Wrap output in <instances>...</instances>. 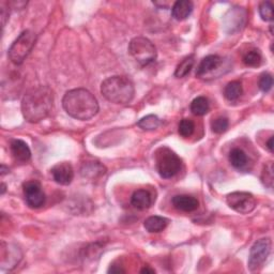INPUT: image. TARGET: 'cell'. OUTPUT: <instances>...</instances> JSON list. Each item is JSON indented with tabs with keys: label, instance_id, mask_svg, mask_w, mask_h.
<instances>
[{
	"label": "cell",
	"instance_id": "13",
	"mask_svg": "<svg viewBox=\"0 0 274 274\" xmlns=\"http://www.w3.org/2000/svg\"><path fill=\"white\" fill-rule=\"evenodd\" d=\"M171 202L177 210L182 212H193L199 207V201L191 195H177Z\"/></svg>",
	"mask_w": 274,
	"mask_h": 274
},
{
	"label": "cell",
	"instance_id": "21",
	"mask_svg": "<svg viewBox=\"0 0 274 274\" xmlns=\"http://www.w3.org/2000/svg\"><path fill=\"white\" fill-rule=\"evenodd\" d=\"M195 64V58L194 56H188L185 57L181 62H180L175 71V76L178 79H182V77L186 76L188 73L191 72Z\"/></svg>",
	"mask_w": 274,
	"mask_h": 274
},
{
	"label": "cell",
	"instance_id": "9",
	"mask_svg": "<svg viewBox=\"0 0 274 274\" xmlns=\"http://www.w3.org/2000/svg\"><path fill=\"white\" fill-rule=\"evenodd\" d=\"M24 195L25 200L30 208L38 209L45 203V194L42 190L40 182L36 180H31L24 183Z\"/></svg>",
	"mask_w": 274,
	"mask_h": 274
},
{
	"label": "cell",
	"instance_id": "1",
	"mask_svg": "<svg viewBox=\"0 0 274 274\" xmlns=\"http://www.w3.org/2000/svg\"><path fill=\"white\" fill-rule=\"evenodd\" d=\"M54 106V92L48 86H39L29 90L22 101L24 118L36 123L49 116Z\"/></svg>",
	"mask_w": 274,
	"mask_h": 274
},
{
	"label": "cell",
	"instance_id": "18",
	"mask_svg": "<svg viewBox=\"0 0 274 274\" xmlns=\"http://www.w3.org/2000/svg\"><path fill=\"white\" fill-rule=\"evenodd\" d=\"M210 103L204 97H197L191 103V111L196 116H203L209 111Z\"/></svg>",
	"mask_w": 274,
	"mask_h": 274
},
{
	"label": "cell",
	"instance_id": "24",
	"mask_svg": "<svg viewBox=\"0 0 274 274\" xmlns=\"http://www.w3.org/2000/svg\"><path fill=\"white\" fill-rule=\"evenodd\" d=\"M261 55L257 49L250 50L243 57V62L247 66H258L261 63Z\"/></svg>",
	"mask_w": 274,
	"mask_h": 274
},
{
	"label": "cell",
	"instance_id": "12",
	"mask_svg": "<svg viewBox=\"0 0 274 274\" xmlns=\"http://www.w3.org/2000/svg\"><path fill=\"white\" fill-rule=\"evenodd\" d=\"M10 150L13 159L19 163H27L31 158V151L28 145L22 140H14L11 142Z\"/></svg>",
	"mask_w": 274,
	"mask_h": 274
},
{
	"label": "cell",
	"instance_id": "8",
	"mask_svg": "<svg viewBox=\"0 0 274 274\" xmlns=\"http://www.w3.org/2000/svg\"><path fill=\"white\" fill-rule=\"evenodd\" d=\"M226 202L229 208L241 214L251 213L256 207L254 196L247 192L230 193L226 197Z\"/></svg>",
	"mask_w": 274,
	"mask_h": 274
},
{
	"label": "cell",
	"instance_id": "10",
	"mask_svg": "<svg viewBox=\"0 0 274 274\" xmlns=\"http://www.w3.org/2000/svg\"><path fill=\"white\" fill-rule=\"evenodd\" d=\"M54 181L61 185H68L74 178V170L72 165L67 162H61L56 164L50 170Z\"/></svg>",
	"mask_w": 274,
	"mask_h": 274
},
{
	"label": "cell",
	"instance_id": "30",
	"mask_svg": "<svg viewBox=\"0 0 274 274\" xmlns=\"http://www.w3.org/2000/svg\"><path fill=\"white\" fill-rule=\"evenodd\" d=\"M141 272H142V273H154L156 271H154V269H151V268L149 267V265H147V267L143 268Z\"/></svg>",
	"mask_w": 274,
	"mask_h": 274
},
{
	"label": "cell",
	"instance_id": "11",
	"mask_svg": "<svg viewBox=\"0 0 274 274\" xmlns=\"http://www.w3.org/2000/svg\"><path fill=\"white\" fill-rule=\"evenodd\" d=\"M223 59L218 55H209L204 57L199 65L197 66L196 76L199 79H204V76L210 75L213 71L218 70V67L222 64Z\"/></svg>",
	"mask_w": 274,
	"mask_h": 274
},
{
	"label": "cell",
	"instance_id": "6",
	"mask_svg": "<svg viewBox=\"0 0 274 274\" xmlns=\"http://www.w3.org/2000/svg\"><path fill=\"white\" fill-rule=\"evenodd\" d=\"M36 43V34L31 30L23 31L9 48V58L14 64H22Z\"/></svg>",
	"mask_w": 274,
	"mask_h": 274
},
{
	"label": "cell",
	"instance_id": "32",
	"mask_svg": "<svg viewBox=\"0 0 274 274\" xmlns=\"http://www.w3.org/2000/svg\"><path fill=\"white\" fill-rule=\"evenodd\" d=\"M5 191H6V185H5V184H3V191H2V194H4V193H5Z\"/></svg>",
	"mask_w": 274,
	"mask_h": 274
},
{
	"label": "cell",
	"instance_id": "31",
	"mask_svg": "<svg viewBox=\"0 0 274 274\" xmlns=\"http://www.w3.org/2000/svg\"><path fill=\"white\" fill-rule=\"evenodd\" d=\"M8 171H9V168H8V169H6V166H5V165H2V175L7 174Z\"/></svg>",
	"mask_w": 274,
	"mask_h": 274
},
{
	"label": "cell",
	"instance_id": "5",
	"mask_svg": "<svg viewBox=\"0 0 274 274\" xmlns=\"http://www.w3.org/2000/svg\"><path fill=\"white\" fill-rule=\"evenodd\" d=\"M157 169L160 176L164 179L175 177L181 168V160L170 149L163 147L157 151Z\"/></svg>",
	"mask_w": 274,
	"mask_h": 274
},
{
	"label": "cell",
	"instance_id": "16",
	"mask_svg": "<svg viewBox=\"0 0 274 274\" xmlns=\"http://www.w3.org/2000/svg\"><path fill=\"white\" fill-rule=\"evenodd\" d=\"M168 225V220L159 217V216H153L148 218L145 221L144 226L146 230L149 231V233H161V231L164 230L166 226Z\"/></svg>",
	"mask_w": 274,
	"mask_h": 274
},
{
	"label": "cell",
	"instance_id": "3",
	"mask_svg": "<svg viewBox=\"0 0 274 274\" xmlns=\"http://www.w3.org/2000/svg\"><path fill=\"white\" fill-rule=\"evenodd\" d=\"M101 93L107 101L124 105L134 98V85L125 76H111L101 84Z\"/></svg>",
	"mask_w": 274,
	"mask_h": 274
},
{
	"label": "cell",
	"instance_id": "20",
	"mask_svg": "<svg viewBox=\"0 0 274 274\" xmlns=\"http://www.w3.org/2000/svg\"><path fill=\"white\" fill-rule=\"evenodd\" d=\"M106 173L105 167L101 165L99 162H91L90 164H87L82 168V175L84 177H89V178H96L98 176L104 175Z\"/></svg>",
	"mask_w": 274,
	"mask_h": 274
},
{
	"label": "cell",
	"instance_id": "22",
	"mask_svg": "<svg viewBox=\"0 0 274 274\" xmlns=\"http://www.w3.org/2000/svg\"><path fill=\"white\" fill-rule=\"evenodd\" d=\"M142 130L144 131H154L161 125V120L156 115H148L142 118L139 122H137Z\"/></svg>",
	"mask_w": 274,
	"mask_h": 274
},
{
	"label": "cell",
	"instance_id": "23",
	"mask_svg": "<svg viewBox=\"0 0 274 274\" xmlns=\"http://www.w3.org/2000/svg\"><path fill=\"white\" fill-rule=\"evenodd\" d=\"M195 130V124L192 121L191 119H182L181 122L179 123V134L181 135L184 139H187V137L192 136Z\"/></svg>",
	"mask_w": 274,
	"mask_h": 274
},
{
	"label": "cell",
	"instance_id": "19",
	"mask_svg": "<svg viewBox=\"0 0 274 274\" xmlns=\"http://www.w3.org/2000/svg\"><path fill=\"white\" fill-rule=\"evenodd\" d=\"M243 92L242 85L238 81L230 82L227 84V86L224 89V97L228 101H237Z\"/></svg>",
	"mask_w": 274,
	"mask_h": 274
},
{
	"label": "cell",
	"instance_id": "17",
	"mask_svg": "<svg viewBox=\"0 0 274 274\" xmlns=\"http://www.w3.org/2000/svg\"><path fill=\"white\" fill-rule=\"evenodd\" d=\"M229 162L237 169H242L247 164L246 153L239 148H234L229 152Z\"/></svg>",
	"mask_w": 274,
	"mask_h": 274
},
{
	"label": "cell",
	"instance_id": "28",
	"mask_svg": "<svg viewBox=\"0 0 274 274\" xmlns=\"http://www.w3.org/2000/svg\"><path fill=\"white\" fill-rule=\"evenodd\" d=\"M259 88L263 92H269L273 86V77L271 74H262L259 79Z\"/></svg>",
	"mask_w": 274,
	"mask_h": 274
},
{
	"label": "cell",
	"instance_id": "27",
	"mask_svg": "<svg viewBox=\"0 0 274 274\" xmlns=\"http://www.w3.org/2000/svg\"><path fill=\"white\" fill-rule=\"evenodd\" d=\"M261 180L265 186L272 187L273 185V164L272 162H269L268 165H265L263 171H262V176Z\"/></svg>",
	"mask_w": 274,
	"mask_h": 274
},
{
	"label": "cell",
	"instance_id": "29",
	"mask_svg": "<svg viewBox=\"0 0 274 274\" xmlns=\"http://www.w3.org/2000/svg\"><path fill=\"white\" fill-rule=\"evenodd\" d=\"M267 148L269 149L270 152H273V137H272V136L270 137L269 142L267 143Z\"/></svg>",
	"mask_w": 274,
	"mask_h": 274
},
{
	"label": "cell",
	"instance_id": "25",
	"mask_svg": "<svg viewBox=\"0 0 274 274\" xmlns=\"http://www.w3.org/2000/svg\"><path fill=\"white\" fill-rule=\"evenodd\" d=\"M229 126L228 119L225 117H219L217 119H214L211 122V128L214 133L217 134H222L227 131V128Z\"/></svg>",
	"mask_w": 274,
	"mask_h": 274
},
{
	"label": "cell",
	"instance_id": "15",
	"mask_svg": "<svg viewBox=\"0 0 274 274\" xmlns=\"http://www.w3.org/2000/svg\"><path fill=\"white\" fill-rule=\"evenodd\" d=\"M131 203L139 210L149 209L152 204L151 194L146 190H137L131 197Z\"/></svg>",
	"mask_w": 274,
	"mask_h": 274
},
{
	"label": "cell",
	"instance_id": "4",
	"mask_svg": "<svg viewBox=\"0 0 274 274\" xmlns=\"http://www.w3.org/2000/svg\"><path fill=\"white\" fill-rule=\"evenodd\" d=\"M128 51L131 56L141 65L145 66L156 61L158 53L153 43L144 37H136L128 44Z\"/></svg>",
	"mask_w": 274,
	"mask_h": 274
},
{
	"label": "cell",
	"instance_id": "7",
	"mask_svg": "<svg viewBox=\"0 0 274 274\" xmlns=\"http://www.w3.org/2000/svg\"><path fill=\"white\" fill-rule=\"evenodd\" d=\"M272 242L270 238H263L256 241L250 252V258H248V269L251 271H256L261 268L265 260L271 253Z\"/></svg>",
	"mask_w": 274,
	"mask_h": 274
},
{
	"label": "cell",
	"instance_id": "2",
	"mask_svg": "<svg viewBox=\"0 0 274 274\" xmlns=\"http://www.w3.org/2000/svg\"><path fill=\"white\" fill-rule=\"evenodd\" d=\"M62 106L68 116L82 121L91 119L99 111V103L96 97L84 88L65 92L62 99Z\"/></svg>",
	"mask_w": 274,
	"mask_h": 274
},
{
	"label": "cell",
	"instance_id": "14",
	"mask_svg": "<svg viewBox=\"0 0 274 274\" xmlns=\"http://www.w3.org/2000/svg\"><path fill=\"white\" fill-rule=\"evenodd\" d=\"M194 5L190 0H179L171 9V15L177 21H184L193 12Z\"/></svg>",
	"mask_w": 274,
	"mask_h": 274
},
{
	"label": "cell",
	"instance_id": "26",
	"mask_svg": "<svg viewBox=\"0 0 274 274\" xmlns=\"http://www.w3.org/2000/svg\"><path fill=\"white\" fill-rule=\"evenodd\" d=\"M259 14L261 19L265 22H271L273 20V6L270 2H263L259 6Z\"/></svg>",
	"mask_w": 274,
	"mask_h": 274
}]
</instances>
